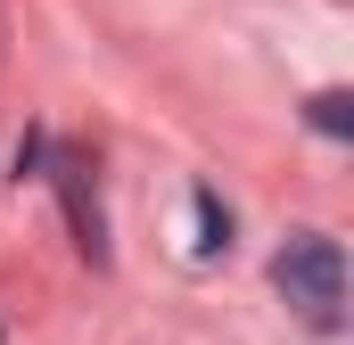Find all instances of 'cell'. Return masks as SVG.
<instances>
[{"instance_id": "cell-4", "label": "cell", "mask_w": 354, "mask_h": 345, "mask_svg": "<svg viewBox=\"0 0 354 345\" xmlns=\"http://www.w3.org/2000/svg\"><path fill=\"white\" fill-rule=\"evenodd\" d=\"M313 132H330V140L354 132V99H346V90H322V99H313Z\"/></svg>"}, {"instance_id": "cell-2", "label": "cell", "mask_w": 354, "mask_h": 345, "mask_svg": "<svg viewBox=\"0 0 354 345\" xmlns=\"http://www.w3.org/2000/svg\"><path fill=\"white\" fill-rule=\"evenodd\" d=\"M83 172H91V165L75 157V148H66L50 181L66 189V214H75V239H83V255H91V263H107V239H99V206H91V181H83Z\"/></svg>"}, {"instance_id": "cell-3", "label": "cell", "mask_w": 354, "mask_h": 345, "mask_svg": "<svg viewBox=\"0 0 354 345\" xmlns=\"http://www.w3.org/2000/svg\"><path fill=\"white\" fill-rule=\"evenodd\" d=\"M189 255H231V206L214 189H198V239H189Z\"/></svg>"}, {"instance_id": "cell-1", "label": "cell", "mask_w": 354, "mask_h": 345, "mask_svg": "<svg viewBox=\"0 0 354 345\" xmlns=\"http://www.w3.org/2000/svg\"><path fill=\"white\" fill-rule=\"evenodd\" d=\"M272 288H280L313 329H338V321H346V255H338V239H322V230L288 239V247L272 255Z\"/></svg>"}]
</instances>
